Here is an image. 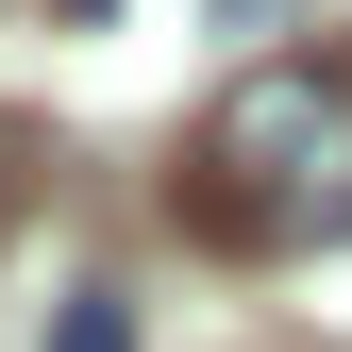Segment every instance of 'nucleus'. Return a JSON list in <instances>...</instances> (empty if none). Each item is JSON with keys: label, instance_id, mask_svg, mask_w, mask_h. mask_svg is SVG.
Wrapping results in <instances>:
<instances>
[{"label": "nucleus", "instance_id": "nucleus-1", "mask_svg": "<svg viewBox=\"0 0 352 352\" xmlns=\"http://www.w3.org/2000/svg\"><path fill=\"white\" fill-rule=\"evenodd\" d=\"M185 235L201 252H336L352 235V67H252L185 135Z\"/></svg>", "mask_w": 352, "mask_h": 352}, {"label": "nucleus", "instance_id": "nucleus-2", "mask_svg": "<svg viewBox=\"0 0 352 352\" xmlns=\"http://www.w3.org/2000/svg\"><path fill=\"white\" fill-rule=\"evenodd\" d=\"M51 352H135V302H118V285H84V302H51Z\"/></svg>", "mask_w": 352, "mask_h": 352}, {"label": "nucleus", "instance_id": "nucleus-3", "mask_svg": "<svg viewBox=\"0 0 352 352\" xmlns=\"http://www.w3.org/2000/svg\"><path fill=\"white\" fill-rule=\"evenodd\" d=\"M17 185H34V135H17V118H0V218H17Z\"/></svg>", "mask_w": 352, "mask_h": 352}, {"label": "nucleus", "instance_id": "nucleus-4", "mask_svg": "<svg viewBox=\"0 0 352 352\" xmlns=\"http://www.w3.org/2000/svg\"><path fill=\"white\" fill-rule=\"evenodd\" d=\"M201 17H218V34H269V17H285V0H201Z\"/></svg>", "mask_w": 352, "mask_h": 352}]
</instances>
